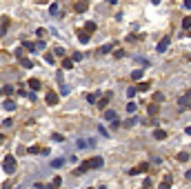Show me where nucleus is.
Masks as SVG:
<instances>
[{
	"label": "nucleus",
	"mask_w": 191,
	"mask_h": 189,
	"mask_svg": "<svg viewBox=\"0 0 191 189\" xmlns=\"http://www.w3.org/2000/svg\"><path fill=\"white\" fill-rule=\"evenodd\" d=\"M136 122H138V118H129L125 122V127H131V125H136Z\"/></svg>",
	"instance_id": "nucleus-37"
},
{
	"label": "nucleus",
	"mask_w": 191,
	"mask_h": 189,
	"mask_svg": "<svg viewBox=\"0 0 191 189\" xmlns=\"http://www.w3.org/2000/svg\"><path fill=\"white\" fill-rule=\"evenodd\" d=\"M147 111H149V116H156V113H158V105H156V102H153V105H149Z\"/></svg>",
	"instance_id": "nucleus-20"
},
{
	"label": "nucleus",
	"mask_w": 191,
	"mask_h": 189,
	"mask_svg": "<svg viewBox=\"0 0 191 189\" xmlns=\"http://www.w3.org/2000/svg\"><path fill=\"white\" fill-rule=\"evenodd\" d=\"M133 96H136V87H129V89H127V98H129V100H131V98H133Z\"/></svg>",
	"instance_id": "nucleus-31"
},
{
	"label": "nucleus",
	"mask_w": 191,
	"mask_h": 189,
	"mask_svg": "<svg viewBox=\"0 0 191 189\" xmlns=\"http://www.w3.org/2000/svg\"><path fill=\"white\" fill-rule=\"evenodd\" d=\"M36 36H38V38H40V36H47V29H38V31H36Z\"/></svg>",
	"instance_id": "nucleus-41"
},
{
	"label": "nucleus",
	"mask_w": 191,
	"mask_h": 189,
	"mask_svg": "<svg viewBox=\"0 0 191 189\" xmlns=\"http://www.w3.org/2000/svg\"><path fill=\"white\" fill-rule=\"evenodd\" d=\"M171 182H173V178H171V176H165V180H162L160 189H171Z\"/></svg>",
	"instance_id": "nucleus-9"
},
{
	"label": "nucleus",
	"mask_w": 191,
	"mask_h": 189,
	"mask_svg": "<svg viewBox=\"0 0 191 189\" xmlns=\"http://www.w3.org/2000/svg\"><path fill=\"white\" fill-rule=\"evenodd\" d=\"M142 171H147V163H142V165H138V167H133L129 174L131 176H136V174H142Z\"/></svg>",
	"instance_id": "nucleus-7"
},
{
	"label": "nucleus",
	"mask_w": 191,
	"mask_h": 189,
	"mask_svg": "<svg viewBox=\"0 0 191 189\" xmlns=\"http://www.w3.org/2000/svg\"><path fill=\"white\" fill-rule=\"evenodd\" d=\"M111 49H114V42H107V45H102V47H98V51H96V54L102 56V54H109Z\"/></svg>",
	"instance_id": "nucleus-6"
},
{
	"label": "nucleus",
	"mask_w": 191,
	"mask_h": 189,
	"mask_svg": "<svg viewBox=\"0 0 191 189\" xmlns=\"http://www.w3.org/2000/svg\"><path fill=\"white\" fill-rule=\"evenodd\" d=\"M87 100H89V102H98V91H93V94H89V96H87Z\"/></svg>",
	"instance_id": "nucleus-29"
},
{
	"label": "nucleus",
	"mask_w": 191,
	"mask_h": 189,
	"mask_svg": "<svg viewBox=\"0 0 191 189\" xmlns=\"http://www.w3.org/2000/svg\"><path fill=\"white\" fill-rule=\"evenodd\" d=\"M178 105H180V111H187V109H189V91H184V94L180 96Z\"/></svg>",
	"instance_id": "nucleus-3"
},
{
	"label": "nucleus",
	"mask_w": 191,
	"mask_h": 189,
	"mask_svg": "<svg viewBox=\"0 0 191 189\" xmlns=\"http://www.w3.org/2000/svg\"><path fill=\"white\" fill-rule=\"evenodd\" d=\"M131 78H133V80H140V78H142V69H136V71H131Z\"/></svg>",
	"instance_id": "nucleus-27"
},
{
	"label": "nucleus",
	"mask_w": 191,
	"mask_h": 189,
	"mask_svg": "<svg viewBox=\"0 0 191 189\" xmlns=\"http://www.w3.org/2000/svg\"><path fill=\"white\" fill-rule=\"evenodd\" d=\"M53 54L58 56V58H65V49H62V47H56V49H53Z\"/></svg>",
	"instance_id": "nucleus-28"
},
{
	"label": "nucleus",
	"mask_w": 191,
	"mask_h": 189,
	"mask_svg": "<svg viewBox=\"0 0 191 189\" xmlns=\"http://www.w3.org/2000/svg\"><path fill=\"white\" fill-rule=\"evenodd\" d=\"M22 49H27V51H36V42H29V40H22Z\"/></svg>",
	"instance_id": "nucleus-10"
},
{
	"label": "nucleus",
	"mask_w": 191,
	"mask_h": 189,
	"mask_svg": "<svg viewBox=\"0 0 191 189\" xmlns=\"http://www.w3.org/2000/svg\"><path fill=\"white\" fill-rule=\"evenodd\" d=\"M7 27H9V18H5L2 22H0V36H5V31H7Z\"/></svg>",
	"instance_id": "nucleus-16"
},
{
	"label": "nucleus",
	"mask_w": 191,
	"mask_h": 189,
	"mask_svg": "<svg viewBox=\"0 0 191 189\" xmlns=\"http://www.w3.org/2000/svg\"><path fill=\"white\" fill-rule=\"evenodd\" d=\"M71 60H74V62H78V60H82V54H78V51H76V54L71 56Z\"/></svg>",
	"instance_id": "nucleus-38"
},
{
	"label": "nucleus",
	"mask_w": 191,
	"mask_h": 189,
	"mask_svg": "<svg viewBox=\"0 0 191 189\" xmlns=\"http://www.w3.org/2000/svg\"><path fill=\"white\" fill-rule=\"evenodd\" d=\"M44 102H47V105H56V102H58V94H56V91H49V94L44 96Z\"/></svg>",
	"instance_id": "nucleus-4"
},
{
	"label": "nucleus",
	"mask_w": 191,
	"mask_h": 189,
	"mask_svg": "<svg viewBox=\"0 0 191 189\" xmlns=\"http://www.w3.org/2000/svg\"><path fill=\"white\" fill-rule=\"evenodd\" d=\"M53 140H56V142H62V140H65V136H60V134H53Z\"/></svg>",
	"instance_id": "nucleus-39"
},
{
	"label": "nucleus",
	"mask_w": 191,
	"mask_h": 189,
	"mask_svg": "<svg viewBox=\"0 0 191 189\" xmlns=\"http://www.w3.org/2000/svg\"><path fill=\"white\" fill-rule=\"evenodd\" d=\"M62 185V178H53V187H60Z\"/></svg>",
	"instance_id": "nucleus-42"
},
{
	"label": "nucleus",
	"mask_w": 191,
	"mask_h": 189,
	"mask_svg": "<svg viewBox=\"0 0 191 189\" xmlns=\"http://www.w3.org/2000/svg\"><path fill=\"white\" fill-rule=\"evenodd\" d=\"M71 67H74V60H71V58H65L62 60V69H71Z\"/></svg>",
	"instance_id": "nucleus-21"
},
{
	"label": "nucleus",
	"mask_w": 191,
	"mask_h": 189,
	"mask_svg": "<svg viewBox=\"0 0 191 189\" xmlns=\"http://www.w3.org/2000/svg\"><path fill=\"white\" fill-rule=\"evenodd\" d=\"M29 153H42V149L38 145H33V147H29Z\"/></svg>",
	"instance_id": "nucleus-34"
},
{
	"label": "nucleus",
	"mask_w": 191,
	"mask_h": 189,
	"mask_svg": "<svg viewBox=\"0 0 191 189\" xmlns=\"http://www.w3.org/2000/svg\"><path fill=\"white\" fill-rule=\"evenodd\" d=\"M62 165H65V158H56V160H51V167H56V169L62 167Z\"/></svg>",
	"instance_id": "nucleus-17"
},
{
	"label": "nucleus",
	"mask_w": 191,
	"mask_h": 189,
	"mask_svg": "<svg viewBox=\"0 0 191 189\" xmlns=\"http://www.w3.org/2000/svg\"><path fill=\"white\" fill-rule=\"evenodd\" d=\"M96 29H98V27H96V22H91V20L85 25V31H87V33H96Z\"/></svg>",
	"instance_id": "nucleus-14"
},
{
	"label": "nucleus",
	"mask_w": 191,
	"mask_h": 189,
	"mask_svg": "<svg viewBox=\"0 0 191 189\" xmlns=\"http://www.w3.org/2000/svg\"><path fill=\"white\" fill-rule=\"evenodd\" d=\"M189 27H191V18H184V20H182V29L189 31Z\"/></svg>",
	"instance_id": "nucleus-30"
},
{
	"label": "nucleus",
	"mask_w": 191,
	"mask_h": 189,
	"mask_svg": "<svg viewBox=\"0 0 191 189\" xmlns=\"http://www.w3.org/2000/svg\"><path fill=\"white\" fill-rule=\"evenodd\" d=\"M20 62H22V67H25V69H31V67H33V62H31L29 58H22Z\"/></svg>",
	"instance_id": "nucleus-25"
},
{
	"label": "nucleus",
	"mask_w": 191,
	"mask_h": 189,
	"mask_svg": "<svg viewBox=\"0 0 191 189\" xmlns=\"http://www.w3.org/2000/svg\"><path fill=\"white\" fill-rule=\"evenodd\" d=\"M2 142H5V136H2V134H0V145H2Z\"/></svg>",
	"instance_id": "nucleus-44"
},
{
	"label": "nucleus",
	"mask_w": 191,
	"mask_h": 189,
	"mask_svg": "<svg viewBox=\"0 0 191 189\" xmlns=\"http://www.w3.org/2000/svg\"><path fill=\"white\" fill-rule=\"evenodd\" d=\"M151 87V82H149V80H147V82H142V85H138V87H136V91H147Z\"/></svg>",
	"instance_id": "nucleus-23"
},
{
	"label": "nucleus",
	"mask_w": 191,
	"mask_h": 189,
	"mask_svg": "<svg viewBox=\"0 0 191 189\" xmlns=\"http://www.w3.org/2000/svg\"><path fill=\"white\" fill-rule=\"evenodd\" d=\"M16 189H20V187H16Z\"/></svg>",
	"instance_id": "nucleus-46"
},
{
	"label": "nucleus",
	"mask_w": 191,
	"mask_h": 189,
	"mask_svg": "<svg viewBox=\"0 0 191 189\" xmlns=\"http://www.w3.org/2000/svg\"><path fill=\"white\" fill-rule=\"evenodd\" d=\"M178 160H180V163H187L189 160V151H180L178 153Z\"/></svg>",
	"instance_id": "nucleus-22"
},
{
	"label": "nucleus",
	"mask_w": 191,
	"mask_h": 189,
	"mask_svg": "<svg viewBox=\"0 0 191 189\" xmlns=\"http://www.w3.org/2000/svg\"><path fill=\"white\" fill-rule=\"evenodd\" d=\"M167 47H169V38H167V36H165V38H162V40H160V42H158V51H165Z\"/></svg>",
	"instance_id": "nucleus-12"
},
{
	"label": "nucleus",
	"mask_w": 191,
	"mask_h": 189,
	"mask_svg": "<svg viewBox=\"0 0 191 189\" xmlns=\"http://www.w3.org/2000/svg\"><path fill=\"white\" fill-rule=\"evenodd\" d=\"M5 109H7V111H14L16 109V102L14 100H5Z\"/></svg>",
	"instance_id": "nucleus-19"
},
{
	"label": "nucleus",
	"mask_w": 191,
	"mask_h": 189,
	"mask_svg": "<svg viewBox=\"0 0 191 189\" xmlns=\"http://www.w3.org/2000/svg\"><path fill=\"white\" fill-rule=\"evenodd\" d=\"M29 87L31 89H40V80H38V78H31L29 80Z\"/></svg>",
	"instance_id": "nucleus-18"
},
{
	"label": "nucleus",
	"mask_w": 191,
	"mask_h": 189,
	"mask_svg": "<svg viewBox=\"0 0 191 189\" xmlns=\"http://www.w3.org/2000/svg\"><path fill=\"white\" fill-rule=\"evenodd\" d=\"M105 2H109V5H116V2H118V0H105Z\"/></svg>",
	"instance_id": "nucleus-43"
},
{
	"label": "nucleus",
	"mask_w": 191,
	"mask_h": 189,
	"mask_svg": "<svg viewBox=\"0 0 191 189\" xmlns=\"http://www.w3.org/2000/svg\"><path fill=\"white\" fill-rule=\"evenodd\" d=\"M16 167H18V163H16V156H5V160H2V169H5V174H14Z\"/></svg>",
	"instance_id": "nucleus-2"
},
{
	"label": "nucleus",
	"mask_w": 191,
	"mask_h": 189,
	"mask_svg": "<svg viewBox=\"0 0 191 189\" xmlns=\"http://www.w3.org/2000/svg\"><path fill=\"white\" fill-rule=\"evenodd\" d=\"M58 5H51V7H49V14H51V16H58Z\"/></svg>",
	"instance_id": "nucleus-32"
},
{
	"label": "nucleus",
	"mask_w": 191,
	"mask_h": 189,
	"mask_svg": "<svg viewBox=\"0 0 191 189\" xmlns=\"http://www.w3.org/2000/svg\"><path fill=\"white\" fill-rule=\"evenodd\" d=\"M2 94L5 96H11V94H14V87H11V85H5V87H2Z\"/></svg>",
	"instance_id": "nucleus-26"
},
{
	"label": "nucleus",
	"mask_w": 191,
	"mask_h": 189,
	"mask_svg": "<svg viewBox=\"0 0 191 189\" xmlns=\"http://www.w3.org/2000/svg\"><path fill=\"white\" fill-rule=\"evenodd\" d=\"M136 109H138V105L129 100V105H127V111H129V113H136Z\"/></svg>",
	"instance_id": "nucleus-24"
},
{
	"label": "nucleus",
	"mask_w": 191,
	"mask_h": 189,
	"mask_svg": "<svg viewBox=\"0 0 191 189\" xmlns=\"http://www.w3.org/2000/svg\"><path fill=\"white\" fill-rule=\"evenodd\" d=\"M44 47H47V45H44V40H38V42H36V51H40V49H44Z\"/></svg>",
	"instance_id": "nucleus-36"
},
{
	"label": "nucleus",
	"mask_w": 191,
	"mask_h": 189,
	"mask_svg": "<svg viewBox=\"0 0 191 189\" xmlns=\"http://www.w3.org/2000/svg\"><path fill=\"white\" fill-rule=\"evenodd\" d=\"M109 100H111V94H107L105 98H102V100L98 102V107H100V109H107V105H109Z\"/></svg>",
	"instance_id": "nucleus-11"
},
{
	"label": "nucleus",
	"mask_w": 191,
	"mask_h": 189,
	"mask_svg": "<svg viewBox=\"0 0 191 189\" xmlns=\"http://www.w3.org/2000/svg\"><path fill=\"white\" fill-rule=\"evenodd\" d=\"M78 40H80L82 45H87L89 42V33L87 31H78Z\"/></svg>",
	"instance_id": "nucleus-13"
},
{
	"label": "nucleus",
	"mask_w": 191,
	"mask_h": 189,
	"mask_svg": "<svg viewBox=\"0 0 191 189\" xmlns=\"http://www.w3.org/2000/svg\"><path fill=\"white\" fill-rule=\"evenodd\" d=\"M16 58H18V60H22V58H27V56H25V51H22V47H20L18 51H16Z\"/></svg>",
	"instance_id": "nucleus-35"
},
{
	"label": "nucleus",
	"mask_w": 191,
	"mask_h": 189,
	"mask_svg": "<svg viewBox=\"0 0 191 189\" xmlns=\"http://www.w3.org/2000/svg\"><path fill=\"white\" fill-rule=\"evenodd\" d=\"M2 125H5V127H14V120H11V118H7V120L2 122Z\"/></svg>",
	"instance_id": "nucleus-40"
},
{
	"label": "nucleus",
	"mask_w": 191,
	"mask_h": 189,
	"mask_svg": "<svg viewBox=\"0 0 191 189\" xmlns=\"http://www.w3.org/2000/svg\"><path fill=\"white\" fill-rule=\"evenodd\" d=\"M69 91H71V89H69V87H67V85H65V82H62V85H60V94H62V96H67V94H69Z\"/></svg>",
	"instance_id": "nucleus-33"
},
{
	"label": "nucleus",
	"mask_w": 191,
	"mask_h": 189,
	"mask_svg": "<svg viewBox=\"0 0 191 189\" xmlns=\"http://www.w3.org/2000/svg\"><path fill=\"white\" fill-rule=\"evenodd\" d=\"M89 189H91V187H89Z\"/></svg>",
	"instance_id": "nucleus-47"
},
{
	"label": "nucleus",
	"mask_w": 191,
	"mask_h": 189,
	"mask_svg": "<svg viewBox=\"0 0 191 189\" xmlns=\"http://www.w3.org/2000/svg\"><path fill=\"white\" fill-rule=\"evenodd\" d=\"M105 118H107V120H118V116H116L114 109H105Z\"/></svg>",
	"instance_id": "nucleus-15"
},
{
	"label": "nucleus",
	"mask_w": 191,
	"mask_h": 189,
	"mask_svg": "<svg viewBox=\"0 0 191 189\" xmlns=\"http://www.w3.org/2000/svg\"><path fill=\"white\" fill-rule=\"evenodd\" d=\"M105 165V160L100 158V156H93V158H89V160H85V163L80 165V167H78L74 174L76 176H80V174H85V171H91V169H100Z\"/></svg>",
	"instance_id": "nucleus-1"
},
{
	"label": "nucleus",
	"mask_w": 191,
	"mask_h": 189,
	"mask_svg": "<svg viewBox=\"0 0 191 189\" xmlns=\"http://www.w3.org/2000/svg\"><path fill=\"white\" fill-rule=\"evenodd\" d=\"M153 138H156V140H165V138H167V131H165V129H156V131H153Z\"/></svg>",
	"instance_id": "nucleus-8"
},
{
	"label": "nucleus",
	"mask_w": 191,
	"mask_h": 189,
	"mask_svg": "<svg viewBox=\"0 0 191 189\" xmlns=\"http://www.w3.org/2000/svg\"><path fill=\"white\" fill-rule=\"evenodd\" d=\"M0 96H5V94H2V87H0Z\"/></svg>",
	"instance_id": "nucleus-45"
},
{
	"label": "nucleus",
	"mask_w": 191,
	"mask_h": 189,
	"mask_svg": "<svg viewBox=\"0 0 191 189\" xmlns=\"http://www.w3.org/2000/svg\"><path fill=\"white\" fill-rule=\"evenodd\" d=\"M87 7H89V2H87V0H78V2H76V11H78V14H85Z\"/></svg>",
	"instance_id": "nucleus-5"
}]
</instances>
